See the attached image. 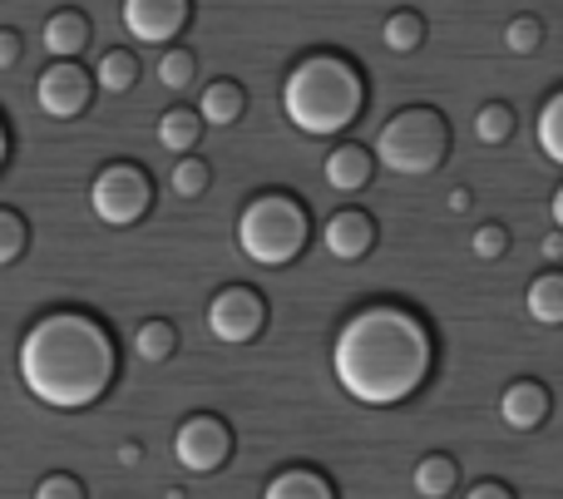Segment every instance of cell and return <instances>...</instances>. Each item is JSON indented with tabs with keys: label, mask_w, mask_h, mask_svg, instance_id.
<instances>
[{
	"label": "cell",
	"mask_w": 563,
	"mask_h": 499,
	"mask_svg": "<svg viewBox=\"0 0 563 499\" xmlns=\"http://www.w3.org/2000/svg\"><path fill=\"white\" fill-rule=\"evenodd\" d=\"M20 381L49 411H89L109 396L119 352L85 312H49L20 336Z\"/></svg>",
	"instance_id": "obj_2"
},
{
	"label": "cell",
	"mask_w": 563,
	"mask_h": 499,
	"mask_svg": "<svg viewBox=\"0 0 563 499\" xmlns=\"http://www.w3.org/2000/svg\"><path fill=\"white\" fill-rule=\"evenodd\" d=\"M203 144V114L198 109H168L164 119H158V148H168V154H194V148Z\"/></svg>",
	"instance_id": "obj_16"
},
{
	"label": "cell",
	"mask_w": 563,
	"mask_h": 499,
	"mask_svg": "<svg viewBox=\"0 0 563 499\" xmlns=\"http://www.w3.org/2000/svg\"><path fill=\"white\" fill-rule=\"evenodd\" d=\"M435 346L416 312L396 302L361 307L346 317L331 346V372H336L341 391L361 406H400L426 386Z\"/></svg>",
	"instance_id": "obj_1"
},
{
	"label": "cell",
	"mask_w": 563,
	"mask_h": 499,
	"mask_svg": "<svg viewBox=\"0 0 563 499\" xmlns=\"http://www.w3.org/2000/svg\"><path fill=\"white\" fill-rule=\"evenodd\" d=\"M89 35H95V25H89V15H79V10H55V15L45 20V49L55 59L85 55Z\"/></svg>",
	"instance_id": "obj_14"
},
{
	"label": "cell",
	"mask_w": 563,
	"mask_h": 499,
	"mask_svg": "<svg viewBox=\"0 0 563 499\" xmlns=\"http://www.w3.org/2000/svg\"><path fill=\"white\" fill-rule=\"evenodd\" d=\"M174 352H178L174 322H164V317H148V322H139V332H134V356H139V362H168Z\"/></svg>",
	"instance_id": "obj_23"
},
{
	"label": "cell",
	"mask_w": 563,
	"mask_h": 499,
	"mask_svg": "<svg viewBox=\"0 0 563 499\" xmlns=\"http://www.w3.org/2000/svg\"><path fill=\"white\" fill-rule=\"evenodd\" d=\"M380 45L390 55H416L426 45V15L420 10H390L386 25H380Z\"/></svg>",
	"instance_id": "obj_19"
},
{
	"label": "cell",
	"mask_w": 563,
	"mask_h": 499,
	"mask_svg": "<svg viewBox=\"0 0 563 499\" xmlns=\"http://www.w3.org/2000/svg\"><path fill=\"white\" fill-rule=\"evenodd\" d=\"M470 247H475L479 263H495V257H505V247H509V228H499V223H479V228H475V237H470Z\"/></svg>",
	"instance_id": "obj_29"
},
{
	"label": "cell",
	"mask_w": 563,
	"mask_h": 499,
	"mask_svg": "<svg viewBox=\"0 0 563 499\" xmlns=\"http://www.w3.org/2000/svg\"><path fill=\"white\" fill-rule=\"evenodd\" d=\"M208 184H213V168L203 164V158L184 154L174 164V174H168V188H174V198H203Z\"/></svg>",
	"instance_id": "obj_26"
},
{
	"label": "cell",
	"mask_w": 563,
	"mask_h": 499,
	"mask_svg": "<svg viewBox=\"0 0 563 499\" xmlns=\"http://www.w3.org/2000/svg\"><path fill=\"white\" fill-rule=\"evenodd\" d=\"M35 499H85V485L75 480V475H45V480L35 485Z\"/></svg>",
	"instance_id": "obj_30"
},
{
	"label": "cell",
	"mask_w": 563,
	"mask_h": 499,
	"mask_svg": "<svg viewBox=\"0 0 563 499\" xmlns=\"http://www.w3.org/2000/svg\"><path fill=\"white\" fill-rule=\"evenodd\" d=\"M198 79V55L184 45H168L164 55H158V85L168 89V95H184V89H194Z\"/></svg>",
	"instance_id": "obj_24"
},
{
	"label": "cell",
	"mask_w": 563,
	"mask_h": 499,
	"mask_svg": "<svg viewBox=\"0 0 563 499\" xmlns=\"http://www.w3.org/2000/svg\"><path fill=\"white\" fill-rule=\"evenodd\" d=\"M188 25V0H124V30L139 45H174Z\"/></svg>",
	"instance_id": "obj_10"
},
{
	"label": "cell",
	"mask_w": 563,
	"mask_h": 499,
	"mask_svg": "<svg viewBox=\"0 0 563 499\" xmlns=\"http://www.w3.org/2000/svg\"><path fill=\"white\" fill-rule=\"evenodd\" d=\"M450 158V119L430 104H410L400 114H390L376 134V164L390 174H435Z\"/></svg>",
	"instance_id": "obj_5"
},
{
	"label": "cell",
	"mask_w": 563,
	"mask_h": 499,
	"mask_svg": "<svg viewBox=\"0 0 563 499\" xmlns=\"http://www.w3.org/2000/svg\"><path fill=\"white\" fill-rule=\"evenodd\" d=\"M539 253H544L549 263H559V257H563V233H549V237H544V247H539Z\"/></svg>",
	"instance_id": "obj_33"
},
{
	"label": "cell",
	"mask_w": 563,
	"mask_h": 499,
	"mask_svg": "<svg viewBox=\"0 0 563 499\" xmlns=\"http://www.w3.org/2000/svg\"><path fill=\"white\" fill-rule=\"evenodd\" d=\"M25 247H30L25 218H20L15 208H0V267L20 263V257H25Z\"/></svg>",
	"instance_id": "obj_28"
},
{
	"label": "cell",
	"mask_w": 563,
	"mask_h": 499,
	"mask_svg": "<svg viewBox=\"0 0 563 499\" xmlns=\"http://www.w3.org/2000/svg\"><path fill=\"white\" fill-rule=\"evenodd\" d=\"M307 208L291 193H257L238 218V247L257 267H287L307 247Z\"/></svg>",
	"instance_id": "obj_4"
},
{
	"label": "cell",
	"mask_w": 563,
	"mask_h": 499,
	"mask_svg": "<svg viewBox=\"0 0 563 499\" xmlns=\"http://www.w3.org/2000/svg\"><path fill=\"white\" fill-rule=\"evenodd\" d=\"M228 455H233V431H228V421H218V415H188L184 425H178L174 435V461L184 465L188 475H213L228 465Z\"/></svg>",
	"instance_id": "obj_8"
},
{
	"label": "cell",
	"mask_w": 563,
	"mask_h": 499,
	"mask_svg": "<svg viewBox=\"0 0 563 499\" xmlns=\"http://www.w3.org/2000/svg\"><path fill=\"white\" fill-rule=\"evenodd\" d=\"M267 326V302L257 287H223V292L208 302V332L223 346H247L257 342Z\"/></svg>",
	"instance_id": "obj_7"
},
{
	"label": "cell",
	"mask_w": 563,
	"mask_h": 499,
	"mask_svg": "<svg viewBox=\"0 0 563 499\" xmlns=\"http://www.w3.org/2000/svg\"><path fill=\"white\" fill-rule=\"evenodd\" d=\"M505 49L509 55H519V59L539 55V49H544V20L539 15H515L505 25Z\"/></svg>",
	"instance_id": "obj_27"
},
{
	"label": "cell",
	"mask_w": 563,
	"mask_h": 499,
	"mask_svg": "<svg viewBox=\"0 0 563 499\" xmlns=\"http://www.w3.org/2000/svg\"><path fill=\"white\" fill-rule=\"evenodd\" d=\"M361 109H366V79L336 49L301 55L282 79V114H287V124L297 134L311 138L346 134L361 119Z\"/></svg>",
	"instance_id": "obj_3"
},
{
	"label": "cell",
	"mask_w": 563,
	"mask_h": 499,
	"mask_svg": "<svg viewBox=\"0 0 563 499\" xmlns=\"http://www.w3.org/2000/svg\"><path fill=\"white\" fill-rule=\"evenodd\" d=\"M519 129V119H515V109L509 104H479L475 109V138L479 144H489V148H499V144H509V134Z\"/></svg>",
	"instance_id": "obj_25"
},
{
	"label": "cell",
	"mask_w": 563,
	"mask_h": 499,
	"mask_svg": "<svg viewBox=\"0 0 563 499\" xmlns=\"http://www.w3.org/2000/svg\"><path fill=\"white\" fill-rule=\"evenodd\" d=\"M20 59V30H0V69H10Z\"/></svg>",
	"instance_id": "obj_31"
},
{
	"label": "cell",
	"mask_w": 563,
	"mask_h": 499,
	"mask_svg": "<svg viewBox=\"0 0 563 499\" xmlns=\"http://www.w3.org/2000/svg\"><path fill=\"white\" fill-rule=\"evenodd\" d=\"M198 114H203V124H213V129L238 124V119L247 114V89L233 85V79H213V85H203Z\"/></svg>",
	"instance_id": "obj_15"
},
{
	"label": "cell",
	"mask_w": 563,
	"mask_h": 499,
	"mask_svg": "<svg viewBox=\"0 0 563 499\" xmlns=\"http://www.w3.org/2000/svg\"><path fill=\"white\" fill-rule=\"evenodd\" d=\"M321 174H327V188H336V193H361L371 184V174H376V154L361 148L356 138H346V144H336L327 154Z\"/></svg>",
	"instance_id": "obj_13"
},
{
	"label": "cell",
	"mask_w": 563,
	"mask_h": 499,
	"mask_svg": "<svg viewBox=\"0 0 563 499\" xmlns=\"http://www.w3.org/2000/svg\"><path fill=\"white\" fill-rule=\"evenodd\" d=\"M5 158H10V129H5V119H0V168H5Z\"/></svg>",
	"instance_id": "obj_36"
},
{
	"label": "cell",
	"mask_w": 563,
	"mask_h": 499,
	"mask_svg": "<svg viewBox=\"0 0 563 499\" xmlns=\"http://www.w3.org/2000/svg\"><path fill=\"white\" fill-rule=\"evenodd\" d=\"M465 499H515V495H509L499 480H479V485H475V490H470Z\"/></svg>",
	"instance_id": "obj_32"
},
{
	"label": "cell",
	"mask_w": 563,
	"mask_h": 499,
	"mask_svg": "<svg viewBox=\"0 0 563 499\" xmlns=\"http://www.w3.org/2000/svg\"><path fill=\"white\" fill-rule=\"evenodd\" d=\"M470 203H475V198H470V188H450V213H465Z\"/></svg>",
	"instance_id": "obj_34"
},
{
	"label": "cell",
	"mask_w": 563,
	"mask_h": 499,
	"mask_svg": "<svg viewBox=\"0 0 563 499\" xmlns=\"http://www.w3.org/2000/svg\"><path fill=\"white\" fill-rule=\"evenodd\" d=\"M549 411H554V401H549V391L539 381H515V386H505V396H499V421L519 435L539 431V425L549 421Z\"/></svg>",
	"instance_id": "obj_12"
},
{
	"label": "cell",
	"mask_w": 563,
	"mask_h": 499,
	"mask_svg": "<svg viewBox=\"0 0 563 499\" xmlns=\"http://www.w3.org/2000/svg\"><path fill=\"white\" fill-rule=\"evenodd\" d=\"M410 485H416L420 499H445L460 485V465L450 461V455H426V461L416 465V475H410Z\"/></svg>",
	"instance_id": "obj_20"
},
{
	"label": "cell",
	"mask_w": 563,
	"mask_h": 499,
	"mask_svg": "<svg viewBox=\"0 0 563 499\" xmlns=\"http://www.w3.org/2000/svg\"><path fill=\"white\" fill-rule=\"evenodd\" d=\"M95 85L104 89V95H129V89L139 85V55H129L124 45H119V49H109V55H99Z\"/></svg>",
	"instance_id": "obj_22"
},
{
	"label": "cell",
	"mask_w": 563,
	"mask_h": 499,
	"mask_svg": "<svg viewBox=\"0 0 563 499\" xmlns=\"http://www.w3.org/2000/svg\"><path fill=\"white\" fill-rule=\"evenodd\" d=\"M263 499H336V490H331L327 475L307 470V465H291V470H282L267 480Z\"/></svg>",
	"instance_id": "obj_17"
},
{
	"label": "cell",
	"mask_w": 563,
	"mask_h": 499,
	"mask_svg": "<svg viewBox=\"0 0 563 499\" xmlns=\"http://www.w3.org/2000/svg\"><path fill=\"white\" fill-rule=\"evenodd\" d=\"M95 99V79L75 65V59H55L40 69L35 79V104L45 119H79Z\"/></svg>",
	"instance_id": "obj_9"
},
{
	"label": "cell",
	"mask_w": 563,
	"mask_h": 499,
	"mask_svg": "<svg viewBox=\"0 0 563 499\" xmlns=\"http://www.w3.org/2000/svg\"><path fill=\"white\" fill-rule=\"evenodd\" d=\"M525 312L539 326H563V273H539L525 292Z\"/></svg>",
	"instance_id": "obj_18"
},
{
	"label": "cell",
	"mask_w": 563,
	"mask_h": 499,
	"mask_svg": "<svg viewBox=\"0 0 563 499\" xmlns=\"http://www.w3.org/2000/svg\"><path fill=\"white\" fill-rule=\"evenodd\" d=\"M534 138H539V154L554 168H563V89H554V95L544 99V109H539V119H534Z\"/></svg>",
	"instance_id": "obj_21"
},
{
	"label": "cell",
	"mask_w": 563,
	"mask_h": 499,
	"mask_svg": "<svg viewBox=\"0 0 563 499\" xmlns=\"http://www.w3.org/2000/svg\"><path fill=\"white\" fill-rule=\"evenodd\" d=\"M119 465H139V445H119Z\"/></svg>",
	"instance_id": "obj_37"
},
{
	"label": "cell",
	"mask_w": 563,
	"mask_h": 499,
	"mask_svg": "<svg viewBox=\"0 0 563 499\" xmlns=\"http://www.w3.org/2000/svg\"><path fill=\"white\" fill-rule=\"evenodd\" d=\"M154 203V184L139 164H104L89 184V208L109 228H134Z\"/></svg>",
	"instance_id": "obj_6"
},
{
	"label": "cell",
	"mask_w": 563,
	"mask_h": 499,
	"mask_svg": "<svg viewBox=\"0 0 563 499\" xmlns=\"http://www.w3.org/2000/svg\"><path fill=\"white\" fill-rule=\"evenodd\" d=\"M549 213H554V228L563 233V184L554 188V198H549Z\"/></svg>",
	"instance_id": "obj_35"
},
{
	"label": "cell",
	"mask_w": 563,
	"mask_h": 499,
	"mask_svg": "<svg viewBox=\"0 0 563 499\" xmlns=\"http://www.w3.org/2000/svg\"><path fill=\"white\" fill-rule=\"evenodd\" d=\"M321 243L336 263H361L376 247V218L361 213V208H336V213L321 223Z\"/></svg>",
	"instance_id": "obj_11"
}]
</instances>
